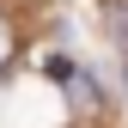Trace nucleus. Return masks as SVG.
<instances>
[{
	"label": "nucleus",
	"instance_id": "1",
	"mask_svg": "<svg viewBox=\"0 0 128 128\" xmlns=\"http://www.w3.org/2000/svg\"><path fill=\"white\" fill-rule=\"evenodd\" d=\"M61 86H67V98H73L79 110H92V104H98V92H92V73H79V67H73L67 79H61Z\"/></svg>",
	"mask_w": 128,
	"mask_h": 128
},
{
	"label": "nucleus",
	"instance_id": "2",
	"mask_svg": "<svg viewBox=\"0 0 128 128\" xmlns=\"http://www.w3.org/2000/svg\"><path fill=\"white\" fill-rule=\"evenodd\" d=\"M12 49H18V43H12V24L0 18V67H6V61H12Z\"/></svg>",
	"mask_w": 128,
	"mask_h": 128
}]
</instances>
